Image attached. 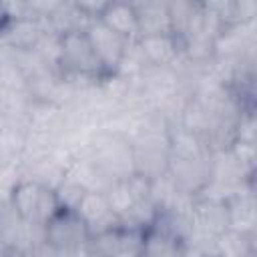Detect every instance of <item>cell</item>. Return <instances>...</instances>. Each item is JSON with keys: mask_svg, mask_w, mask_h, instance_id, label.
<instances>
[{"mask_svg": "<svg viewBox=\"0 0 257 257\" xmlns=\"http://www.w3.org/2000/svg\"><path fill=\"white\" fill-rule=\"evenodd\" d=\"M56 68L62 72V76L88 78V80L106 78L104 68L86 36V30H72L60 34V52H58Z\"/></svg>", "mask_w": 257, "mask_h": 257, "instance_id": "7a4b0ae2", "label": "cell"}, {"mask_svg": "<svg viewBox=\"0 0 257 257\" xmlns=\"http://www.w3.org/2000/svg\"><path fill=\"white\" fill-rule=\"evenodd\" d=\"M233 141L257 147V106L245 104L235 120Z\"/></svg>", "mask_w": 257, "mask_h": 257, "instance_id": "7c38bea8", "label": "cell"}, {"mask_svg": "<svg viewBox=\"0 0 257 257\" xmlns=\"http://www.w3.org/2000/svg\"><path fill=\"white\" fill-rule=\"evenodd\" d=\"M191 223H193L191 235L217 239L221 233H225L229 229L227 201L209 199V197H195L193 211H191Z\"/></svg>", "mask_w": 257, "mask_h": 257, "instance_id": "5b68a950", "label": "cell"}, {"mask_svg": "<svg viewBox=\"0 0 257 257\" xmlns=\"http://www.w3.org/2000/svg\"><path fill=\"white\" fill-rule=\"evenodd\" d=\"M84 30H86V36H88V40H90V44H92L102 68H104L106 78L114 76L118 72V66L124 60L126 50H128L133 40H128V38L120 36L118 32H114L100 18L88 22V26Z\"/></svg>", "mask_w": 257, "mask_h": 257, "instance_id": "277c9868", "label": "cell"}, {"mask_svg": "<svg viewBox=\"0 0 257 257\" xmlns=\"http://www.w3.org/2000/svg\"><path fill=\"white\" fill-rule=\"evenodd\" d=\"M215 247H217V257H245L255 249L251 237L235 229H227L225 233H221L215 239Z\"/></svg>", "mask_w": 257, "mask_h": 257, "instance_id": "8fae6325", "label": "cell"}, {"mask_svg": "<svg viewBox=\"0 0 257 257\" xmlns=\"http://www.w3.org/2000/svg\"><path fill=\"white\" fill-rule=\"evenodd\" d=\"M12 211L28 225L46 227L62 209L56 191L34 179L18 181L10 195Z\"/></svg>", "mask_w": 257, "mask_h": 257, "instance_id": "6da1fadb", "label": "cell"}, {"mask_svg": "<svg viewBox=\"0 0 257 257\" xmlns=\"http://www.w3.org/2000/svg\"><path fill=\"white\" fill-rule=\"evenodd\" d=\"M86 257H104V255H98V253H92V251L88 249V255H86Z\"/></svg>", "mask_w": 257, "mask_h": 257, "instance_id": "9a60e30c", "label": "cell"}, {"mask_svg": "<svg viewBox=\"0 0 257 257\" xmlns=\"http://www.w3.org/2000/svg\"><path fill=\"white\" fill-rule=\"evenodd\" d=\"M249 237H251V241H253V245H255V249H257V221H255V225H253Z\"/></svg>", "mask_w": 257, "mask_h": 257, "instance_id": "5bb4252c", "label": "cell"}, {"mask_svg": "<svg viewBox=\"0 0 257 257\" xmlns=\"http://www.w3.org/2000/svg\"><path fill=\"white\" fill-rule=\"evenodd\" d=\"M227 211H229V229L249 235L257 221V199L245 189V185L227 201Z\"/></svg>", "mask_w": 257, "mask_h": 257, "instance_id": "9c48e42d", "label": "cell"}, {"mask_svg": "<svg viewBox=\"0 0 257 257\" xmlns=\"http://www.w3.org/2000/svg\"><path fill=\"white\" fill-rule=\"evenodd\" d=\"M44 239L54 251L62 255H78L88 251L92 237L76 211L60 209L58 215L44 227Z\"/></svg>", "mask_w": 257, "mask_h": 257, "instance_id": "3957f363", "label": "cell"}, {"mask_svg": "<svg viewBox=\"0 0 257 257\" xmlns=\"http://www.w3.org/2000/svg\"><path fill=\"white\" fill-rule=\"evenodd\" d=\"M76 215L84 221V225L90 231V237H96L100 233H106L110 229L120 227L118 217L114 215L106 191L98 189H88L86 195L82 197L80 205L76 207Z\"/></svg>", "mask_w": 257, "mask_h": 257, "instance_id": "8992f818", "label": "cell"}, {"mask_svg": "<svg viewBox=\"0 0 257 257\" xmlns=\"http://www.w3.org/2000/svg\"><path fill=\"white\" fill-rule=\"evenodd\" d=\"M100 20L110 26L114 32L128 40L139 38V12L137 4L128 2H108L104 12L100 14Z\"/></svg>", "mask_w": 257, "mask_h": 257, "instance_id": "ba28073f", "label": "cell"}, {"mask_svg": "<svg viewBox=\"0 0 257 257\" xmlns=\"http://www.w3.org/2000/svg\"><path fill=\"white\" fill-rule=\"evenodd\" d=\"M147 66L165 68L171 66L183 54V42L175 34H153L137 38Z\"/></svg>", "mask_w": 257, "mask_h": 257, "instance_id": "52a82bcc", "label": "cell"}, {"mask_svg": "<svg viewBox=\"0 0 257 257\" xmlns=\"http://www.w3.org/2000/svg\"><path fill=\"white\" fill-rule=\"evenodd\" d=\"M179 257H183V255H179Z\"/></svg>", "mask_w": 257, "mask_h": 257, "instance_id": "e0dca14e", "label": "cell"}, {"mask_svg": "<svg viewBox=\"0 0 257 257\" xmlns=\"http://www.w3.org/2000/svg\"><path fill=\"white\" fill-rule=\"evenodd\" d=\"M245 257H257V249H253V251H251V253H247Z\"/></svg>", "mask_w": 257, "mask_h": 257, "instance_id": "2e32d148", "label": "cell"}, {"mask_svg": "<svg viewBox=\"0 0 257 257\" xmlns=\"http://www.w3.org/2000/svg\"><path fill=\"white\" fill-rule=\"evenodd\" d=\"M139 12V38L153 34H173L169 4H137Z\"/></svg>", "mask_w": 257, "mask_h": 257, "instance_id": "30bf717a", "label": "cell"}, {"mask_svg": "<svg viewBox=\"0 0 257 257\" xmlns=\"http://www.w3.org/2000/svg\"><path fill=\"white\" fill-rule=\"evenodd\" d=\"M245 189L257 199V167H253L245 177Z\"/></svg>", "mask_w": 257, "mask_h": 257, "instance_id": "4fadbf2b", "label": "cell"}]
</instances>
